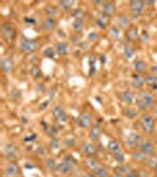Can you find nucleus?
<instances>
[{
	"instance_id": "f257e3e1",
	"label": "nucleus",
	"mask_w": 157,
	"mask_h": 177,
	"mask_svg": "<svg viewBox=\"0 0 157 177\" xmlns=\"http://www.w3.org/2000/svg\"><path fill=\"white\" fill-rule=\"evenodd\" d=\"M141 126L145 134H148V135L152 134L155 130V120L151 114H149V113L143 114L141 118Z\"/></svg>"
},
{
	"instance_id": "f03ea898",
	"label": "nucleus",
	"mask_w": 157,
	"mask_h": 177,
	"mask_svg": "<svg viewBox=\"0 0 157 177\" xmlns=\"http://www.w3.org/2000/svg\"><path fill=\"white\" fill-rule=\"evenodd\" d=\"M152 105H154V98L151 94L146 92L139 93V97L137 99V106L139 108V110H145L148 108H151Z\"/></svg>"
},
{
	"instance_id": "7ed1b4c3",
	"label": "nucleus",
	"mask_w": 157,
	"mask_h": 177,
	"mask_svg": "<svg viewBox=\"0 0 157 177\" xmlns=\"http://www.w3.org/2000/svg\"><path fill=\"white\" fill-rule=\"evenodd\" d=\"M37 46H38V43L36 40H33V39L24 38L21 40V43H20V49L25 53H32L34 50L37 49Z\"/></svg>"
},
{
	"instance_id": "20e7f679",
	"label": "nucleus",
	"mask_w": 157,
	"mask_h": 177,
	"mask_svg": "<svg viewBox=\"0 0 157 177\" xmlns=\"http://www.w3.org/2000/svg\"><path fill=\"white\" fill-rule=\"evenodd\" d=\"M130 10H131L135 18H138L142 14V12L144 10V3L143 1H138V0L130 1Z\"/></svg>"
},
{
	"instance_id": "39448f33",
	"label": "nucleus",
	"mask_w": 157,
	"mask_h": 177,
	"mask_svg": "<svg viewBox=\"0 0 157 177\" xmlns=\"http://www.w3.org/2000/svg\"><path fill=\"white\" fill-rule=\"evenodd\" d=\"M139 150L146 156H151L155 154V149H154V145L151 143L146 140H142L141 143H139Z\"/></svg>"
},
{
	"instance_id": "423d86ee",
	"label": "nucleus",
	"mask_w": 157,
	"mask_h": 177,
	"mask_svg": "<svg viewBox=\"0 0 157 177\" xmlns=\"http://www.w3.org/2000/svg\"><path fill=\"white\" fill-rule=\"evenodd\" d=\"M1 32H3V37L6 39V40H10L13 38V35H14V29H13V26L12 24H4L3 25V27H1Z\"/></svg>"
},
{
	"instance_id": "0eeeda50",
	"label": "nucleus",
	"mask_w": 157,
	"mask_h": 177,
	"mask_svg": "<svg viewBox=\"0 0 157 177\" xmlns=\"http://www.w3.org/2000/svg\"><path fill=\"white\" fill-rule=\"evenodd\" d=\"M91 116L89 113H82L80 114V117H79V119H78V123H79V125L82 126V128H89L90 125H91Z\"/></svg>"
},
{
	"instance_id": "6e6552de",
	"label": "nucleus",
	"mask_w": 157,
	"mask_h": 177,
	"mask_svg": "<svg viewBox=\"0 0 157 177\" xmlns=\"http://www.w3.org/2000/svg\"><path fill=\"white\" fill-rule=\"evenodd\" d=\"M53 114H55V117L57 119H59L60 122H66L67 120V116H66V113L64 111V109L62 108V106H56V108L53 109Z\"/></svg>"
},
{
	"instance_id": "1a4fd4ad",
	"label": "nucleus",
	"mask_w": 157,
	"mask_h": 177,
	"mask_svg": "<svg viewBox=\"0 0 157 177\" xmlns=\"http://www.w3.org/2000/svg\"><path fill=\"white\" fill-rule=\"evenodd\" d=\"M13 69V60L12 58H4L1 60V70L5 73H10Z\"/></svg>"
},
{
	"instance_id": "9d476101",
	"label": "nucleus",
	"mask_w": 157,
	"mask_h": 177,
	"mask_svg": "<svg viewBox=\"0 0 157 177\" xmlns=\"http://www.w3.org/2000/svg\"><path fill=\"white\" fill-rule=\"evenodd\" d=\"M126 38L131 41H136L138 40L139 35H138V31H137V27L135 26H130V27L126 30Z\"/></svg>"
},
{
	"instance_id": "9b49d317",
	"label": "nucleus",
	"mask_w": 157,
	"mask_h": 177,
	"mask_svg": "<svg viewBox=\"0 0 157 177\" xmlns=\"http://www.w3.org/2000/svg\"><path fill=\"white\" fill-rule=\"evenodd\" d=\"M115 4H112L110 1H106V3H103L102 5V11L105 15H111L115 13Z\"/></svg>"
},
{
	"instance_id": "f8f14e48",
	"label": "nucleus",
	"mask_w": 157,
	"mask_h": 177,
	"mask_svg": "<svg viewBox=\"0 0 157 177\" xmlns=\"http://www.w3.org/2000/svg\"><path fill=\"white\" fill-rule=\"evenodd\" d=\"M73 5H75V1H71V0H63V1L58 3V7L64 12L71 11L73 8Z\"/></svg>"
},
{
	"instance_id": "ddd939ff",
	"label": "nucleus",
	"mask_w": 157,
	"mask_h": 177,
	"mask_svg": "<svg viewBox=\"0 0 157 177\" xmlns=\"http://www.w3.org/2000/svg\"><path fill=\"white\" fill-rule=\"evenodd\" d=\"M117 25L122 29H129L130 26V19L129 17L125 15V14H120L117 19Z\"/></svg>"
},
{
	"instance_id": "4468645a",
	"label": "nucleus",
	"mask_w": 157,
	"mask_h": 177,
	"mask_svg": "<svg viewBox=\"0 0 157 177\" xmlns=\"http://www.w3.org/2000/svg\"><path fill=\"white\" fill-rule=\"evenodd\" d=\"M141 142H142L141 136L137 135V134H131V135L129 136V138L126 139V143H128V145H129V146H131V148L136 146L137 144L141 143Z\"/></svg>"
},
{
	"instance_id": "2eb2a0df",
	"label": "nucleus",
	"mask_w": 157,
	"mask_h": 177,
	"mask_svg": "<svg viewBox=\"0 0 157 177\" xmlns=\"http://www.w3.org/2000/svg\"><path fill=\"white\" fill-rule=\"evenodd\" d=\"M145 84V81L144 78L141 76V75H134L132 77V85L136 87V88H142Z\"/></svg>"
},
{
	"instance_id": "dca6fc26",
	"label": "nucleus",
	"mask_w": 157,
	"mask_h": 177,
	"mask_svg": "<svg viewBox=\"0 0 157 177\" xmlns=\"http://www.w3.org/2000/svg\"><path fill=\"white\" fill-rule=\"evenodd\" d=\"M120 100L123 102V103H126V104H130V103H132L134 100V94L131 91H129V90H125L120 93Z\"/></svg>"
},
{
	"instance_id": "f3484780",
	"label": "nucleus",
	"mask_w": 157,
	"mask_h": 177,
	"mask_svg": "<svg viewBox=\"0 0 157 177\" xmlns=\"http://www.w3.org/2000/svg\"><path fill=\"white\" fill-rule=\"evenodd\" d=\"M43 26H44V29H46V30H53L57 26V21L55 18L47 17L44 19V21H43Z\"/></svg>"
},
{
	"instance_id": "a211bd4d",
	"label": "nucleus",
	"mask_w": 157,
	"mask_h": 177,
	"mask_svg": "<svg viewBox=\"0 0 157 177\" xmlns=\"http://www.w3.org/2000/svg\"><path fill=\"white\" fill-rule=\"evenodd\" d=\"M134 67H135V70L137 71L138 73H144L146 71V64L144 63L143 60H139V59L134 61Z\"/></svg>"
},
{
	"instance_id": "6ab92c4d",
	"label": "nucleus",
	"mask_w": 157,
	"mask_h": 177,
	"mask_svg": "<svg viewBox=\"0 0 157 177\" xmlns=\"http://www.w3.org/2000/svg\"><path fill=\"white\" fill-rule=\"evenodd\" d=\"M17 172H18V166L15 164H8L5 169V176L7 177H13L17 175Z\"/></svg>"
},
{
	"instance_id": "aec40b11",
	"label": "nucleus",
	"mask_w": 157,
	"mask_h": 177,
	"mask_svg": "<svg viewBox=\"0 0 157 177\" xmlns=\"http://www.w3.org/2000/svg\"><path fill=\"white\" fill-rule=\"evenodd\" d=\"M108 20H109L108 15H105L104 13H102V14H99V15L97 17V19H96V24H97L100 29H104V27L106 26V24H108Z\"/></svg>"
},
{
	"instance_id": "412c9836",
	"label": "nucleus",
	"mask_w": 157,
	"mask_h": 177,
	"mask_svg": "<svg viewBox=\"0 0 157 177\" xmlns=\"http://www.w3.org/2000/svg\"><path fill=\"white\" fill-rule=\"evenodd\" d=\"M82 150H83V152L85 156H92L94 154V146L90 143H84L83 146H82Z\"/></svg>"
},
{
	"instance_id": "4be33fe9",
	"label": "nucleus",
	"mask_w": 157,
	"mask_h": 177,
	"mask_svg": "<svg viewBox=\"0 0 157 177\" xmlns=\"http://www.w3.org/2000/svg\"><path fill=\"white\" fill-rule=\"evenodd\" d=\"M100 134H102V131H100L99 126H97V125H93V126L91 128V130H90V137H91V139H93V140L99 139Z\"/></svg>"
},
{
	"instance_id": "5701e85b",
	"label": "nucleus",
	"mask_w": 157,
	"mask_h": 177,
	"mask_svg": "<svg viewBox=\"0 0 157 177\" xmlns=\"http://www.w3.org/2000/svg\"><path fill=\"white\" fill-rule=\"evenodd\" d=\"M58 170H59L60 172H62V174H69L70 171L72 170V165L63 161L62 163H59V164H58Z\"/></svg>"
},
{
	"instance_id": "b1692460",
	"label": "nucleus",
	"mask_w": 157,
	"mask_h": 177,
	"mask_svg": "<svg viewBox=\"0 0 157 177\" xmlns=\"http://www.w3.org/2000/svg\"><path fill=\"white\" fill-rule=\"evenodd\" d=\"M123 53H124V57L126 59H131L135 55V49L131 46V45H129V44H126V45L124 46V50H123Z\"/></svg>"
},
{
	"instance_id": "393cba45",
	"label": "nucleus",
	"mask_w": 157,
	"mask_h": 177,
	"mask_svg": "<svg viewBox=\"0 0 157 177\" xmlns=\"http://www.w3.org/2000/svg\"><path fill=\"white\" fill-rule=\"evenodd\" d=\"M93 175L96 177H108L109 175V171L106 168H104V166H98L96 170H93Z\"/></svg>"
},
{
	"instance_id": "a878e982",
	"label": "nucleus",
	"mask_w": 157,
	"mask_h": 177,
	"mask_svg": "<svg viewBox=\"0 0 157 177\" xmlns=\"http://www.w3.org/2000/svg\"><path fill=\"white\" fill-rule=\"evenodd\" d=\"M144 81H145V84L150 85V86L157 85V77L154 73H148L145 76V78H144Z\"/></svg>"
},
{
	"instance_id": "bb28decb",
	"label": "nucleus",
	"mask_w": 157,
	"mask_h": 177,
	"mask_svg": "<svg viewBox=\"0 0 157 177\" xmlns=\"http://www.w3.org/2000/svg\"><path fill=\"white\" fill-rule=\"evenodd\" d=\"M108 149H109V151L112 152L113 155L117 154V152H120V148H119V144L117 143L116 140H111L109 145H108Z\"/></svg>"
},
{
	"instance_id": "cd10ccee",
	"label": "nucleus",
	"mask_w": 157,
	"mask_h": 177,
	"mask_svg": "<svg viewBox=\"0 0 157 177\" xmlns=\"http://www.w3.org/2000/svg\"><path fill=\"white\" fill-rule=\"evenodd\" d=\"M56 50H57V53H58V55H60V56L67 55V51H69L67 45H66L65 43H59V44H57Z\"/></svg>"
},
{
	"instance_id": "c85d7f7f",
	"label": "nucleus",
	"mask_w": 157,
	"mask_h": 177,
	"mask_svg": "<svg viewBox=\"0 0 157 177\" xmlns=\"http://www.w3.org/2000/svg\"><path fill=\"white\" fill-rule=\"evenodd\" d=\"M45 166H46V169L52 170V171L58 169V165H57V163H56V161L53 158H47L45 161Z\"/></svg>"
},
{
	"instance_id": "c756f323",
	"label": "nucleus",
	"mask_w": 157,
	"mask_h": 177,
	"mask_svg": "<svg viewBox=\"0 0 157 177\" xmlns=\"http://www.w3.org/2000/svg\"><path fill=\"white\" fill-rule=\"evenodd\" d=\"M109 35H110V37H111L113 40L119 39L120 33H119V30H118L117 26H112V27H110V30H109Z\"/></svg>"
},
{
	"instance_id": "7c9ffc66",
	"label": "nucleus",
	"mask_w": 157,
	"mask_h": 177,
	"mask_svg": "<svg viewBox=\"0 0 157 177\" xmlns=\"http://www.w3.org/2000/svg\"><path fill=\"white\" fill-rule=\"evenodd\" d=\"M129 171H130V166H129L128 164L119 165V166L116 168V174H118V175H124V176H125Z\"/></svg>"
},
{
	"instance_id": "2f4dec72",
	"label": "nucleus",
	"mask_w": 157,
	"mask_h": 177,
	"mask_svg": "<svg viewBox=\"0 0 157 177\" xmlns=\"http://www.w3.org/2000/svg\"><path fill=\"white\" fill-rule=\"evenodd\" d=\"M86 166H88L89 169H91V170H96L99 165H98V162L96 161L94 158H88V159H86Z\"/></svg>"
},
{
	"instance_id": "473e14b6",
	"label": "nucleus",
	"mask_w": 157,
	"mask_h": 177,
	"mask_svg": "<svg viewBox=\"0 0 157 177\" xmlns=\"http://www.w3.org/2000/svg\"><path fill=\"white\" fill-rule=\"evenodd\" d=\"M45 13L47 14V17L53 18V17L56 15V13H57V10H56V7H55V6L47 5V6L45 7Z\"/></svg>"
},
{
	"instance_id": "72a5a7b5",
	"label": "nucleus",
	"mask_w": 157,
	"mask_h": 177,
	"mask_svg": "<svg viewBox=\"0 0 157 177\" xmlns=\"http://www.w3.org/2000/svg\"><path fill=\"white\" fill-rule=\"evenodd\" d=\"M145 156H146V155H144V154L141 151V150H138V151H135V152L132 154L134 159H135V161H138V162L145 161Z\"/></svg>"
},
{
	"instance_id": "f704fd0d",
	"label": "nucleus",
	"mask_w": 157,
	"mask_h": 177,
	"mask_svg": "<svg viewBox=\"0 0 157 177\" xmlns=\"http://www.w3.org/2000/svg\"><path fill=\"white\" fill-rule=\"evenodd\" d=\"M124 114H125L128 118L132 119V118H136L137 117V111L134 110V109H125L124 110Z\"/></svg>"
},
{
	"instance_id": "c9c22d12",
	"label": "nucleus",
	"mask_w": 157,
	"mask_h": 177,
	"mask_svg": "<svg viewBox=\"0 0 157 177\" xmlns=\"http://www.w3.org/2000/svg\"><path fill=\"white\" fill-rule=\"evenodd\" d=\"M14 151H15V146H14L13 144H7V145L5 146V154H6L8 157L12 156Z\"/></svg>"
},
{
	"instance_id": "e433bc0d",
	"label": "nucleus",
	"mask_w": 157,
	"mask_h": 177,
	"mask_svg": "<svg viewBox=\"0 0 157 177\" xmlns=\"http://www.w3.org/2000/svg\"><path fill=\"white\" fill-rule=\"evenodd\" d=\"M83 29V20L80 19H76L73 21V30L75 31H80Z\"/></svg>"
},
{
	"instance_id": "4c0bfd02",
	"label": "nucleus",
	"mask_w": 157,
	"mask_h": 177,
	"mask_svg": "<svg viewBox=\"0 0 157 177\" xmlns=\"http://www.w3.org/2000/svg\"><path fill=\"white\" fill-rule=\"evenodd\" d=\"M50 146H51V149H53V150H56V149H58L59 148V140H58V138H52L51 140H50Z\"/></svg>"
},
{
	"instance_id": "58836bf2",
	"label": "nucleus",
	"mask_w": 157,
	"mask_h": 177,
	"mask_svg": "<svg viewBox=\"0 0 157 177\" xmlns=\"http://www.w3.org/2000/svg\"><path fill=\"white\" fill-rule=\"evenodd\" d=\"M113 158H115V161L118 162V163H123L124 162V155L122 152H117L113 155Z\"/></svg>"
},
{
	"instance_id": "ea45409f",
	"label": "nucleus",
	"mask_w": 157,
	"mask_h": 177,
	"mask_svg": "<svg viewBox=\"0 0 157 177\" xmlns=\"http://www.w3.org/2000/svg\"><path fill=\"white\" fill-rule=\"evenodd\" d=\"M46 134L50 135V136H56L57 135V129L55 128H50V126H46Z\"/></svg>"
},
{
	"instance_id": "a19ab883",
	"label": "nucleus",
	"mask_w": 157,
	"mask_h": 177,
	"mask_svg": "<svg viewBox=\"0 0 157 177\" xmlns=\"http://www.w3.org/2000/svg\"><path fill=\"white\" fill-rule=\"evenodd\" d=\"M89 39L91 41H96V40H98V33H96V32H91L89 34Z\"/></svg>"
},
{
	"instance_id": "79ce46f5",
	"label": "nucleus",
	"mask_w": 157,
	"mask_h": 177,
	"mask_svg": "<svg viewBox=\"0 0 157 177\" xmlns=\"http://www.w3.org/2000/svg\"><path fill=\"white\" fill-rule=\"evenodd\" d=\"M31 72H32V75H33V77H34V78H38V77H40V71H39L37 67H33Z\"/></svg>"
},
{
	"instance_id": "37998d69",
	"label": "nucleus",
	"mask_w": 157,
	"mask_h": 177,
	"mask_svg": "<svg viewBox=\"0 0 157 177\" xmlns=\"http://www.w3.org/2000/svg\"><path fill=\"white\" fill-rule=\"evenodd\" d=\"M64 162H66V163H69V164H71V165H73L75 164V161L73 159L70 157V156H67V157H64Z\"/></svg>"
},
{
	"instance_id": "c03bdc74",
	"label": "nucleus",
	"mask_w": 157,
	"mask_h": 177,
	"mask_svg": "<svg viewBox=\"0 0 157 177\" xmlns=\"http://www.w3.org/2000/svg\"><path fill=\"white\" fill-rule=\"evenodd\" d=\"M45 56H46V57H50V58H52V57H53V51H52L51 49H47V50H45Z\"/></svg>"
},
{
	"instance_id": "a18cd8bd",
	"label": "nucleus",
	"mask_w": 157,
	"mask_h": 177,
	"mask_svg": "<svg viewBox=\"0 0 157 177\" xmlns=\"http://www.w3.org/2000/svg\"><path fill=\"white\" fill-rule=\"evenodd\" d=\"M125 177H138V175H137L136 171H131V170H130V171L125 175Z\"/></svg>"
},
{
	"instance_id": "49530a36",
	"label": "nucleus",
	"mask_w": 157,
	"mask_h": 177,
	"mask_svg": "<svg viewBox=\"0 0 157 177\" xmlns=\"http://www.w3.org/2000/svg\"><path fill=\"white\" fill-rule=\"evenodd\" d=\"M152 73L157 77V65H154V66H152Z\"/></svg>"
},
{
	"instance_id": "de8ad7c7",
	"label": "nucleus",
	"mask_w": 157,
	"mask_h": 177,
	"mask_svg": "<svg viewBox=\"0 0 157 177\" xmlns=\"http://www.w3.org/2000/svg\"><path fill=\"white\" fill-rule=\"evenodd\" d=\"M73 143V140L71 139V140H67V139H65V144H67V145H71Z\"/></svg>"
},
{
	"instance_id": "09e8293b",
	"label": "nucleus",
	"mask_w": 157,
	"mask_h": 177,
	"mask_svg": "<svg viewBox=\"0 0 157 177\" xmlns=\"http://www.w3.org/2000/svg\"><path fill=\"white\" fill-rule=\"evenodd\" d=\"M25 21H26V23H34L32 19H27V18H25Z\"/></svg>"
},
{
	"instance_id": "8fccbe9b",
	"label": "nucleus",
	"mask_w": 157,
	"mask_h": 177,
	"mask_svg": "<svg viewBox=\"0 0 157 177\" xmlns=\"http://www.w3.org/2000/svg\"><path fill=\"white\" fill-rule=\"evenodd\" d=\"M112 177H125L124 175H118V174H116V175H113Z\"/></svg>"
},
{
	"instance_id": "3c124183",
	"label": "nucleus",
	"mask_w": 157,
	"mask_h": 177,
	"mask_svg": "<svg viewBox=\"0 0 157 177\" xmlns=\"http://www.w3.org/2000/svg\"><path fill=\"white\" fill-rule=\"evenodd\" d=\"M144 4H146V5H154V1H146Z\"/></svg>"
},
{
	"instance_id": "603ef678",
	"label": "nucleus",
	"mask_w": 157,
	"mask_h": 177,
	"mask_svg": "<svg viewBox=\"0 0 157 177\" xmlns=\"http://www.w3.org/2000/svg\"><path fill=\"white\" fill-rule=\"evenodd\" d=\"M26 168H27V169H32V165L31 164H26Z\"/></svg>"
},
{
	"instance_id": "864d4df0",
	"label": "nucleus",
	"mask_w": 157,
	"mask_h": 177,
	"mask_svg": "<svg viewBox=\"0 0 157 177\" xmlns=\"http://www.w3.org/2000/svg\"><path fill=\"white\" fill-rule=\"evenodd\" d=\"M85 177H94V175H86Z\"/></svg>"
}]
</instances>
